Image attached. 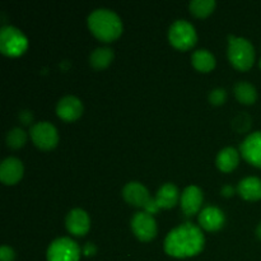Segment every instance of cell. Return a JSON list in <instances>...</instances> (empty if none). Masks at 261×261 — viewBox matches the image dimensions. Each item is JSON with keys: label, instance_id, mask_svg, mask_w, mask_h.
I'll use <instances>...</instances> for the list:
<instances>
[{"label": "cell", "instance_id": "6da1fadb", "mask_svg": "<svg viewBox=\"0 0 261 261\" xmlns=\"http://www.w3.org/2000/svg\"><path fill=\"white\" fill-rule=\"evenodd\" d=\"M205 239L198 226L184 223L173 228L165 240V251L173 257H191L204 249Z\"/></svg>", "mask_w": 261, "mask_h": 261}, {"label": "cell", "instance_id": "7a4b0ae2", "mask_svg": "<svg viewBox=\"0 0 261 261\" xmlns=\"http://www.w3.org/2000/svg\"><path fill=\"white\" fill-rule=\"evenodd\" d=\"M88 27L98 40L111 42L122 33V22L119 15L110 9H96L89 14Z\"/></svg>", "mask_w": 261, "mask_h": 261}, {"label": "cell", "instance_id": "3957f363", "mask_svg": "<svg viewBox=\"0 0 261 261\" xmlns=\"http://www.w3.org/2000/svg\"><path fill=\"white\" fill-rule=\"evenodd\" d=\"M228 59L239 70H249L255 61V50L252 43L244 37L228 36Z\"/></svg>", "mask_w": 261, "mask_h": 261}, {"label": "cell", "instance_id": "277c9868", "mask_svg": "<svg viewBox=\"0 0 261 261\" xmlns=\"http://www.w3.org/2000/svg\"><path fill=\"white\" fill-rule=\"evenodd\" d=\"M28 41L24 33L13 25L0 30V50L7 56H19L27 50Z\"/></svg>", "mask_w": 261, "mask_h": 261}, {"label": "cell", "instance_id": "5b68a950", "mask_svg": "<svg viewBox=\"0 0 261 261\" xmlns=\"http://www.w3.org/2000/svg\"><path fill=\"white\" fill-rule=\"evenodd\" d=\"M168 40L173 47L185 51L195 45L198 35L191 23H189L188 20L178 19L171 24L168 31Z\"/></svg>", "mask_w": 261, "mask_h": 261}, {"label": "cell", "instance_id": "8992f818", "mask_svg": "<svg viewBox=\"0 0 261 261\" xmlns=\"http://www.w3.org/2000/svg\"><path fill=\"white\" fill-rule=\"evenodd\" d=\"M81 249L69 237L54 240L47 249V261H79Z\"/></svg>", "mask_w": 261, "mask_h": 261}, {"label": "cell", "instance_id": "52a82bcc", "mask_svg": "<svg viewBox=\"0 0 261 261\" xmlns=\"http://www.w3.org/2000/svg\"><path fill=\"white\" fill-rule=\"evenodd\" d=\"M31 139L36 147L42 150H50L56 147L59 142L58 130L51 122L41 121L31 127Z\"/></svg>", "mask_w": 261, "mask_h": 261}, {"label": "cell", "instance_id": "ba28073f", "mask_svg": "<svg viewBox=\"0 0 261 261\" xmlns=\"http://www.w3.org/2000/svg\"><path fill=\"white\" fill-rule=\"evenodd\" d=\"M132 229L140 241L148 242L154 239L157 234V223L152 214L147 212H139L135 213L132 218Z\"/></svg>", "mask_w": 261, "mask_h": 261}, {"label": "cell", "instance_id": "9c48e42d", "mask_svg": "<svg viewBox=\"0 0 261 261\" xmlns=\"http://www.w3.org/2000/svg\"><path fill=\"white\" fill-rule=\"evenodd\" d=\"M242 157L255 167L261 168V132L247 135L240 147Z\"/></svg>", "mask_w": 261, "mask_h": 261}, {"label": "cell", "instance_id": "30bf717a", "mask_svg": "<svg viewBox=\"0 0 261 261\" xmlns=\"http://www.w3.org/2000/svg\"><path fill=\"white\" fill-rule=\"evenodd\" d=\"M56 112H58V116L64 121H74L83 114V105L78 97L65 96L59 101Z\"/></svg>", "mask_w": 261, "mask_h": 261}, {"label": "cell", "instance_id": "8fae6325", "mask_svg": "<svg viewBox=\"0 0 261 261\" xmlns=\"http://www.w3.org/2000/svg\"><path fill=\"white\" fill-rule=\"evenodd\" d=\"M122 196L130 205L138 206V208H144L148 201L150 200L149 191L143 184L138 182V181L127 182L122 189Z\"/></svg>", "mask_w": 261, "mask_h": 261}, {"label": "cell", "instance_id": "7c38bea8", "mask_svg": "<svg viewBox=\"0 0 261 261\" xmlns=\"http://www.w3.org/2000/svg\"><path fill=\"white\" fill-rule=\"evenodd\" d=\"M65 224L68 231L74 236H84L89 231L91 221L86 211L81 208H75L70 211L66 216Z\"/></svg>", "mask_w": 261, "mask_h": 261}, {"label": "cell", "instance_id": "4fadbf2b", "mask_svg": "<svg viewBox=\"0 0 261 261\" xmlns=\"http://www.w3.org/2000/svg\"><path fill=\"white\" fill-rule=\"evenodd\" d=\"M22 161L15 157H8L0 165V180L5 185H14L23 176Z\"/></svg>", "mask_w": 261, "mask_h": 261}, {"label": "cell", "instance_id": "5bb4252c", "mask_svg": "<svg viewBox=\"0 0 261 261\" xmlns=\"http://www.w3.org/2000/svg\"><path fill=\"white\" fill-rule=\"evenodd\" d=\"M203 203V191L195 185H190L184 190L181 195V208L185 216L191 217L196 214Z\"/></svg>", "mask_w": 261, "mask_h": 261}, {"label": "cell", "instance_id": "9a60e30c", "mask_svg": "<svg viewBox=\"0 0 261 261\" xmlns=\"http://www.w3.org/2000/svg\"><path fill=\"white\" fill-rule=\"evenodd\" d=\"M226 222L224 213L217 206H206L199 214V223L206 231H218Z\"/></svg>", "mask_w": 261, "mask_h": 261}, {"label": "cell", "instance_id": "2e32d148", "mask_svg": "<svg viewBox=\"0 0 261 261\" xmlns=\"http://www.w3.org/2000/svg\"><path fill=\"white\" fill-rule=\"evenodd\" d=\"M239 194L245 200L255 201L261 199V178L250 176V177L242 178L237 186Z\"/></svg>", "mask_w": 261, "mask_h": 261}, {"label": "cell", "instance_id": "e0dca14e", "mask_svg": "<svg viewBox=\"0 0 261 261\" xmlns=\"http://www.w3.org/2000/svg\"><path fill=\"white\" fill-rule=\"evenodd\" d=\"M178 200V190L173 184L168 182L161 186L158 190L157 195H155V203L157 205L163 209H171L176 205Z\"/></svg>", "mask_w": 261, "mask_h": 261}, {"label": "cell", "instance_id": "ac0fdd59", "mask_svg": "<svg viewBox=\"0 0 261 261\" xmlns=\"http://www.w3.org/2000/svg\"><path fill=\"white\" fill-rule=\"evenodd\" d=\"M217 167L223 172H231L239 165V153L234 148L227 147L222 149L217 155Z\"/></svg>", "mask_w": 261, "mask_h": 261}, {"label": "cell", "instance_id": "d6986e66", "mask_svg": "<svg viewBox=\"0 0 261 261\" xmlns=\"http://www.w3.org/2000/svg\"><path fill=\"white\" fill-rule=\"evenodd\" d=\"M191 63L196 70L208 73L216 66V58L211 51L200 48V50L194 51V54L191 55Z\"/></svg>", "mask_w": 261, "mask_h": 261}, {"label": "cell", "instance_id": "ffe728a7", "mask_svg": "<svg viewBox=\"0 0 261 261\" xmlns=\"http://www.w3.org/2000/svg\"><path fill=\"white\" fill-rule=\"evenodd\" d=\"M236 98L244 105H252L257 98L256 88L249 82H239L233 87Z\"/></svg>", "mask_w": 261, "mask_h": 261}, {"label": "cell", "instance_id": "44dd1931", "mask_svg": "<svg viewBox=\"0 0 261 261\" xmlns=\"http://www.w3.org/2000/svg\"><path fill=\"white\" fill-rule=\"evenodd\" d=\"M114 59V51L110 47H98L89 56V64L94 69H105Z\"/></svg>", "mask_w": 261, "mask_h": 261}, {"label": "cell", "instance_id": "7402d4cb", "mask_svg": "<svg viewBox=\"0 0 261 261\" xmlns=\"http://www.w3.org/2000/svg\"><path fill=\"white\" fill-rule=\"evenodd\" d=\"M216 5L214 0H193L190 3V10L196 17L204 18L213 12Z\"/></svg>", "mask_w": 261, "mask_h": 261}, {"label": "cell", "instance_id": "603a6c76", "mask_svg": "<svg viewBox=\"0 0 261 261\" xmlns=\"http://www.w3.org/2000/svg\"><path fill=\"white\" fill-rule=\"evenodd\" d=\"M27 142V134L20 127H14L7 134V145L12 149H19Z\"/></svg>", "mask_w": 261, "mask_h": 261}, {"label": "cell", "instance_id": "cb8c5ba5", "mask_svg": "<svg viewBox=\"0 0 261 261\" xmlns=\"http://www.w3.org/2000/svg\"><path fill=\"white\" fill-rule=\"evenodd\" d=\"M227 98V92L223 88H216L209 93V102L212 105H222Z\"/></svg>", "mask_w": 261, "mask_h": 261}, {"label": "cell", "instance_id": "d4e9b609", "mask_svg": "<svg viewBox=\"0 0 261 261\" xmlns=\"http://www.w3.org/2000/svg\"><path fill=\"white\" fill-rule=\"evenodd\" d=\"M15 252L13 251L12 247L2 246L0 249V261H14Z\"/></svg>", "mask_w": 261, "mask_h": 261}, {"label": "cell", "instance_id": "484cf974", "mask_svg": "<svg viewBox=\"0 0 261 261\" xmlns=\"http://www.w3.org/2000/svg\"><path fill=\"white\" fill-rule=\"evenodd\" d=\"M143 209H144V212H147V213L154 214V213H157L158 211H160V206H158L157 203H155V199L150 198V200L148 201L147 205H145Z\"/></svg>", "mask_w": 261, "mask_h": 261}, {"label": "cell", "instance_id": "4316f807", "mask_svg": "<svg viewBox=\"0 0 261 261\" xmlns=\"http://www.w3.org/2000/svg\"><path fill=\"white\" fill-rule=\"evenodd\" d=\"M83 251H84V254L87 255V256H91V255H94V252H96V246H94L93 244H91V242H89V244H87L86 246H84Z\"/></svg>", "mask_w": 261, "mask_h": 261}, {"label": "cell", "instance_id": "83f0119b", "mask_svg": "<svg viewBox=\"0 0 261 261\" xmlns=\"http://www.w3.org/2000/svg\"><path fill=\"white\" fill-rule=\"evenodd\" d=\"M20 119H22L23 124H28L32 120V114H30V111H23L20 114Z\"/></svg>", "mask_w": 261, "mask_h": 261}, {"label": "cell", "instance_id": "f1b7e54d", "mask_svg": "<svg viewBox=\"0 0 261 261\" xmlns=\"http://www.w3.org/2000/svg\"><path fill=\"white\" fill-rule=\"evenodd\" d=\"M222 194L226 196H231L232 194H233V189H232V186H224L223 189H222Z\"/></svg>", "mask_w": 261, "mask_h": 261}, {"label": "cell", "instance_id": "f546056e", "mask_svg": "<svg viewBox=\"0 0 261 261\" xmlns=\"http://www.w3.org/2000/svg\"><path fill=\"white\" fill-rule=\"evenodd\" d=\"M256 236L261 240V222L257 224V227H256Z\"/></svg>", "mask_w": 261, "mask_h": 261}, {"label": "cell", "instance_id": "4dcf8cb0", "mask_svg": "<svg viewBox=\"0 0 261 261\" xmlns=\"http://www.w3.org/2000/svg\"><path fill=\"white\" fill-rule=\"evenodd\" d=\"M259 65H260V68H261V60H260V63H259Z\"/></svg>", "mask_w": 261, "mask_h": 261}]
</instances>
